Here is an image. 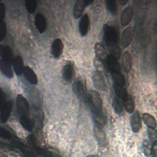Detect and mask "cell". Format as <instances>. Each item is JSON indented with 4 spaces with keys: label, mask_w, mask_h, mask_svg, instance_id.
Segmentation results:
<instances>
[{
    "label": "cell",
    "mask_w": 157,
    "mask_h": 157,
    "mask_svg": "<svg viewBox=\"0 0 157 157\" xmlns=\"http://www.w3.org/2000/svg\"><path fill=\"white\" fill-rule=\"evenodd\" d=\"M0 57L6 61L12 62L13 57L11 48L7 45L0 44Z\"/></svg>",
    "instance_id": "obj_16"
},
{
    "label": "cell",
    "mask_w": 157,
    "mask_h": 157,
    "mask_svg": "<svg viewBox=\"0 0 157 157\" xmlns=\"http://www.w3.org/2000/svg\"><path fill=\"white\" fill-rule=\"evenodd\" d=\"M107 10L110 13L115 15L117 13V5L115 0H105Z\"/></svg>",
    "instance_id": "obj_31"
},
{
    "label": "cell",
    "mask_w": 157,
    "mask_h": 157,
    "mask_svg": "<svg viewBox=\"0 0 157 157\" xmlns=\"http://www.w3.org/2000/svg\"><path fill=\"white\" fill-rule=\"evenodd\" d=\"M113 88L117 96L121 100L124 101L128 99L129 94L124 86L115 83L113 85Z\"/></svg>",
    "instance_id": "obj_24"
},
{
    "label": "cell",
    "mask_w": 157,
    "mask_h": 157,
    "mask_svg": "<svg viewBox=\"0 0 157 157\" xmlns=\"http://www.w3.org/2000/svg\"><path fill=\"white\" fill-rule=\"evenodd\" d=\"M13 144L15 148H18L23 154L25 157H35L34 153L31 150V149H29V148L21 142L13 140Z\"/></svg>",
    "instance_id": "obj_19"
},
{
    "label": "cell",
    "mask_w": 157,
    "mask_h": 157,
    "mask_svg": "<svg viewBox=\"0 0 157 157\" xmlns=\"http://www.w3.org/2000/svg\"><path fill=\"white\" fill-rule=\"evenodd\" d=\"M5 101H6L5 94L0 87V110L2 109L4 104L5 103Z\"/></svg>",
    "instance_id": "obj_42"
},
{
    "label": "cell",
    "mask_w": 157,
    "mask_h": 157,
    "mask_svg": "<svg viewBox=\"0 0 157 157\" xmlns=\"http://www.w3.org/2000/svg\"><path fill=\"white\" fill-rule=\"evenodd\" d=\"M84 1H85V4L86 6H88L91 4L94 1V0H84Z\"/></svg>",
    "instance_id": "obj_43"
},
{
    "label": "cell",
    "mask_w": 157,
    "mask_h": 157,
    "mask_svg": "<svg viewBox=\"0 0 157 157\" xmlns=\"http://www.w3.org/2000/svg\"><path fill=\"white\" fill-rule=\"evenodd\" d=\"M74 66L71 62H67L63 68V78L66 82H71L74 75Z\"/></svg>",
    "instance_id": "obj_15"
},
{
    "label": "cell",
    "mask_w": 157,
    "mask_h": 157,
    "mask_svg": "<svg viewBox=\"0 0 157 157\" xmlns=\"http://www.w3.org/2000/svg\"><path fill=\"white\" fill-rule=\"evenodd\" d=\"M1 1V0H0V1Z\"/></svg>",
    "instance_id": "obj_48"
},
{
    "label": "cell",
    "mask_w": 157,
    "mask_h": 157,
    "mask_svg": "<svg viewBox=\"0 0 157 157\" xmlns=\"http://www.w3.org/2000/svg\"><path fill=\"white\" fill-rule=\"evenodd\" d=\"M132 56L129 51H125L122 56L121 66L125 72H129L132 66Z\"/></svg>",
    "instance_id": "obj_13"
},
{
    "label": "cell",
    "mask_w": 157,
    "mask_h": 157,
    "mask_svg": "<svg viewBox=\"0 0 157 157\" xmlns=\"http://www.w3.org/2000/svg\"><path fill=\"white\" fill-rule=\"evenodd\" d=\"M147 133L151 144L153 145L157 143V131L155 128H148Z\"/></svg>",
    "instance_id": "obj_32"
},
{
    "label": "cell",
    "mask_w": 157,
    "mask_h": 157,
    "mask_svg": "<svg viewBox=\"0 0 157 157\" xmlns=\"http://www.w3.org/2000/svg\"><path fill=\"white\" fill-rule=\"evenodd\" d=\"M109 51L110 52V55L115 57L116 58L118 59L120 57V50L119 47L117 45V44L109 47Z\"/></svg>",
    "instance_id": "obj_35"
},
{
    "label": "cell",
    "mask_w": 157,
    "mask_h": 157,
    "mask_svg": "<svg viewBox=\"0 0 157 157\" xmlns=\"http://www.w3.org/2000/svg\"><path fill=\"white\" fill-rule=\"evenodd\" d=\"M94 134L95 136L96 139L97 140L98 142L102 146L105 145L107 142V138L106 135L104 133V131L101 128V126L96 124L93 129Z\"/></svg>",
    "instance_id": "obj_14"
},
{
    "label": "cell",
    "mask_w": 157,
    "mask_h": 157,
    "mask_svg": "<svg viewBox=\"0 0 157 157\" xmlns=\"http://www.w3.org/2000/svg\"><path fill=\"white\" fill-rule=\"evenodd\" d=\"M6 6L3 2H0V23L3 21L5 16Z\"/></svg>",
    "instance_id": "obj_40"
},
{
    "label": "cell",
    "mask_w": 157,
    "mask_h": 157,
    "mask_svg": "<svg viewBox=\"0 0 157 157\" xmlns=\"http://www.w3.org/2000/svg\"><path fill=\"white\" fill-rule=\"evenodd\" d=\"M25 77L26 79L31 84L33 85H36L37 83V78L33 71L32 69H31L28 66H25L24 67L23 72Z\"/></svg>",
    "instance_id": "obj_22"
},
{
    "label": "cell",
    "mask_w": 157,
    "mask_h": 157,
    "mask_svg": "<svg viewBox=\"0 0 157 157\" xmlns=\"http://www.w3.org/2000/svg\"><path fill=\"white\" fill-rule=\"evenodd\" d=\"M85 7L86 6L84 0L77 1L73 9V15L75 19H78L82 16Z\"/></svg>",
    "instance_id": "obj_20"
},
{
    "label": "cell",
    "mask_w": 157,
    "mask_h": 157,
    "mask_svg": "<svg viewBox=\"0 0 157 157\" xmlns=\"http://www.w3.org/2000/svg\"><path fill=\"white\" fill-rule=\"evenodd\" d=\"M119 1V2L120 4L121 5V6H123V5H125L128 3V2L129 1V0H118Z\"/></svg>",
    "instance_id": "obj_44"
},
{
    "label": "cell",
    "mask_w": 157,
    "mask_h": 157,
    "mask_svg": "<svg viewBox=\"0 0 157 157\" xmlns=\"http://www.w3.org/2000/svg\"><path fill=\"white\" fill-rule=\"evenodd\" d=\"M92 80L94 86L99 90L105 91L107 89V84L105 78L99 71H94L91 75Z\"/></svg>",
    "instance_id": "obj_4"
},
{
    "label": "cell",
    "mask_w": 157,
    "mask_h": 157,
    "mask_svg": "<svg viewBox=\"0 0 157 157\" xmlns=\"http://www.w3.org/2000/svg\"><path fill=\"white\" fill-rule=\"evenodd\" d=\"M0 137L5 139H10L12 138L10 132L6 129L0 127Z\"/></svg>",
    "instance_id": "obj_38"
},
{
    "label": "cell",
    "mask_w": 157,
    "mask_h": 157,
    "mask_svg": "<svg viewBox=\"0 0 157 157\" xmlns=\"http://www.w3.org/2000/svg\"><path fill=\"white\" fill-rule=\"evenodd\" d=\"M35 25L38 30V31L40 33H43L47 28V23L46 20L44 16L40 13H37L35 16Z\"/></svg>",
    "instance_id": "obj_18"
},
{
    "label": "cell",
    "mask_w": 157,
    "mask_h": 157,
    "mask_svg": "<svg viewBox=\"0 0 157 157\" xmlns=\"http://www.w3.org/2000/svg\"><path fill=\"white\" fill-rule=\"evenodd\" d=\"M21 124L23 127L28 131H32L33 130V123L31 119L28 115H21L20 118Z\"/></svg>",
    "instance_id": "obj_30"
},
{
    "label": "cell",
    "mask_w": 157,
    "mask_h": 157,
    "mask_svg": "<svg viewBox=\"0 0 157 157\" xmlns=\"http://www.w3.org/2000/svg\"><path fill=\"white\" fill-rule=\"evenodd\" d=\"M85 157H99V156L97 155H89V156H87Z\"/></svg>",
    "instance_id": "obj_47"
},
{
    "label": "cell",
    "mask_w": 157,
    "mask_h": 157,
    "mask_svg": "<svg viewBox=\"0 0 157 157\" xmlns=\"http://www.w3.org/2000/svg\"><path fill=\"white\" fill-rule=\"evenodd\" d=\"M150 157H157V143L151 145Z\"/></svg>",
    "instance_id": "obj_41"
},
{
    "label": "cell",
    "mask_w": 157,
    "mask_h": 157,
    "mask_svg": "<svg viewBox=\"0 0 157 157\" xmlns=\"http://www.w3.org/2000/svg\"><path fill=\"white\" fill-rule=\"evenodd\" d=\"M35 150L36 151V152L38 154H40V155H42L45 157H60L58 154H56L54 152L46 150L41 148L39 147H37Z\"/></svg>",
    "instance_id": "obj_33"
},
{
    "label": "cell",
    "mask_w": 157,
    "mask_h": 157,
    "mask_svg": "<svg viewBox=\"0 0 157 157\" xmlns=\"http://www.w3.org/2000/svg\"><path fill=\"white\" fill-rule=\"evenodd\" d=\"M10 63L2 59H0V69L3 73L8 78H12L13 77V71L12 69Z\"/></svg>",
    "instance_id": "obj_21"
},
{
    "label": "cell",
    "mask_w": 157,
    "mask_h": 157,
    "mask_svg": "<svg viewBox=\"0 0 157 157\" xmlns=\"http://www.w3.org/2000/svg\"><path fill=\"white\" fill-rule=\"evenodd\" d=\"M73 90L77 96L82 101H84L86 103L88 102V93L86 91L85 83L81 78H77L76 80L74 81L73 85Z\"/></svg>",
    "instance_id": "obj_3"
},
{
    "label": "cell",
    "mask_w": 157,
    "mask_h": 157,
    "mask_svg": "<svg viewBox=\"0 0 157 157\" xmlns=\"http://www.w3.org/2000/svg\"><path fill=\"white\" fill-rule=\"evenodd\" d=\"M7 31V27L6 23L2 21L0 23V41L2 40L6 36Z\"/></svg>",
    "instance_id": "obj_37"
},
{
    "label": "cell",
    "mask_w": 157,
    "mask_h": 157,
    "mask_svg": "<svg viewBox=\"0 0 157 157\" xmlns=\"http://www.w3.org/2000/svg\"><path fill=\"white\" fill-rule=\"evenodd\" d=\"M132 28L131 26L126 28L121 34V43L123 47H128L131 43L132 40Z\"/></svg>",
    "instance_id": "obj_11"
},
{
    "label": "cell",
    "mask_w": 157,
    "mask_h": 157,
    "mask_svg": "<svg viewBox=\"0 0 157 157\" xmlns=\"http://www.w3.org/2000/svg\"><path fill=\"white\" fill-rule=\"evenodd\" d=\"M107 67L110 72H121V66L118 59L112 55H108L105 61Z\"/></svg>",
    "instance_id": "obj_10"
},
{
    "label": "cell",
    "mask_w": 157,
    "mask_h": 157,
    "mask_svg": "<svg viewBox=\"0 0 157 157\" xmlns=\"http://www.w3.org/2000/svg\"><path fill=\"white\" fill-rule=\"evenodd\" d=\"M154 31L156 32V33H157V23L155 24V27H154Z\"/></svg>",
    "instance_id": "obj_46"
},
{
    "label": "cell",
    "mask_w": 157,
    "mask_h": 157,
    "mask_svg": "<svg viewBox=\"0 0 157 157\" xmlns=\"http://www.w3.org/2000/svg\"><path fill=\"white\" fill-rule=\"evenodd\" d=\"M12 107H13V102L11 100L8 101L4 104L2 109H1V113H0V120L2 122L6 123L8 120L10 115Z\"/></svg>",
    "instance_id": "obj_7"
},
{
    "label": "cell",
    "mask_w": 157,
    "mask_h": 157,
    "mask_svg": "<svg viewBox=\"0 0 157 157\" xmlns=\"http://www.w3.org/2000/svg\"><path fill=\"white\" fill-rule=\"evenodd\" d=\"M25 5L28 12L29 13H33L35 12L37 7L36 0H25Z\"/></svg>",
    "instance_id": "obj_34"
},
{
    "label": "cell",
    "mask_w": 157,
    "mask_h": 157,
    "mask_svg": "<svg viewBox=\"0 0 157 157\" xmlns=\"http://www.w3.org/2000/svg\"><path fill=\"white\" fill-rule=\"evenodd\" d=\"M133 17V9L131 6H128L123 11L121 18L120 23L123 27L126 26L131 21Z\"/></svg>",
    "instance_id": "obj_9"
},
{
    "label": "cell",
    "mask_w": 157,
    "mask_h": 157,
    "mask_svg": "<svg viewBox=\"0 0 157 157\" xmlns=\"http://www.w3.org/2000/svg\"><path fill=\"white\" fill-rule=\"evenodd\" d=\"M112 78L115 84L124 86L126 84V80L124 75L121 72H111Z\"/></svg>",
    "instance_id": "obj_28"
},
{
    "label": "cell",
    "mask_w": 157,
    "mask_h": 157,
    "mask_svg": "<svg viewBox=\"0 0 157 157\" xmlns=\"http://www.w3.org/2000/svg\"><path fill=\"white\" fill-rule=\"evenodd\" d=\"M123 102L124 108L125 110L129 113H132L134 111V107H135V104L133 98L129 95L128 99Z\"/></svg>",
    "instance_id": "obj_29"
},
{
    "label": "cell",
    "mask_w": 157,
    "mask_h": 157,
    "mask_svg": "<svg viewBox=\"0 0 157 157\" xmlns=\"http://www.w3.org/2000/svg\"><path fill=\"white\" fill-rule=\"evenodd\" d=\"M103 39L108 47L117 44L118 33L116 29L108 24L103 26Z\"/></svg>",
    "instance_id": "obj_1"
},
{
    "label": "cell",
    "mask_w": 157,
    "mask_h": 157,
    "mask_svg": "<svg viewBox=\"0 0 157 157\" xmlns=\"http://www.w3.org/2000/svg\"><path fill=\"white\" fill-rule=\"evenodd\" d=\"M94 52L96 54V58L104 62L108 56L107 53L104 46L99 42L95 44Z\"/></svg>",
    "instance_id": "obj_17"
},
{
    "label": "cell",
    "mask_w": 157,
    "mask_h": 157,
    "mask_svg": "<svg viewBox=\"0 0 157 157\" xmlns=\"http://www.w3.org/2000/svg\"><path fill=\"white\" fill-rule=\"evenodd\" d=\"M90 26V19L88 14L82 15L78 23V30L80 34L82 36H85L87 34Z\"/></svg>",
    "instance_id": "obj_8"
},
{
    "label": "cell",
    "mask_w": 157,
    "mask_h": 157,
    "mask_svg": "<svg viewBox=\"0 0 157 157\" xmlns=\"http://www.w3.org/2000/svg\"><path fill=\"white\" fill-rule=\"evenodd\" d=\"M88 104L91 109V112H103L102 101L100 94L94 90H91L88 92Z\"/></svg>",
    "instance_id": "obj_2"
},
{
    "label": "cell",
    "mask_w": 157,
    "mask_h": 157,
    "mask_svg": "<svg viewBox=\"0 0 157 157\" xmlns=\"http://www.w3.org/2000/svg\"><path fill=\"white\" fill-rule=\"evenodd\" d=\"M17 107L20 115H28L29 113V105L27 99L21 94H18L16 99Z\"/></svg>",
    "instance_id": "obj_5"
},
{
    "label": "cell",
    "mask_w": 157,
    "mask_h": 157,
    "mask_svg": "<svg viewBox=\"0 0 157 157\" xmlns=\"http://www.w3.org/2000/svg\"><path fill=\"white\" fill-rule=\"evenodd\" d=\"M92 114L97 125L101 126L106 123V117L103 113V112H93Z\"/></svg>",
    "instance_id": "obj_25"
},
{
    "label": "cell",
    "mask_w": 157,
    "mask_h": 157,
    "mask_svg": "<svg viewBox=\"0 0 157 157\" xmlns=\"http://www.w3.org/2000/svg\"><path fill=\"white\" fill-rule=\"evenodd\" d=\"M0 157H8L6 155L2 153H1L0 152Z\"/></svg>",
    "instance_id": "obj_45"
},
{
    "label": "cell",
    "mask_w": 157,
    "mask_h": 157,
    "mask_svg": "<svg viewBox=\"0 0 157 157\" xmlns=\"http://www.w3.org/2000/svg\"><path fill=\"white\" fill-rule=\"evenodd\" d=\"M143 120L145 124L148 127L151 128H155L156 126V121L155 118L150 114L144 113L142 115Z\"/></svg>",
    "instance_id": "obj_27"
},
{
    "label": "cell",
    "mask_w": 157,
    "mask_h": 157,
    "mask_svg": "<svg viewBox=\"0 0 157 157\" xmlns=\"http://www.w3.org/2000/svg\"><path fill=\"white\" fill-rule=\"evenodd\" d=\"M27 142L29 144V145L33 148L34 149H35L37 146V144H36V138L34 136V135L33 134H31L28 136V139H27Z\"/></svg>",
    "instance_id": "obj_39"
},
{
    "label": "cell",
    "mask_w": 157,
    "mask_h": 157,
    "mask_svg": "<svg viewBox=\"0 0 157 157\" xmlns=\"http://www.w3.org/2000/svg\"><path fill=\"white\" fill-rule=\"evenodd\" d=\"M12 64L15 72L17 75H21L24 69V64L22 58L20 56H17L12 60Z\"/></svg>",
    "instance_id": "obj_23"
},
{
    "label": "cell",
    "mask_w": 157,
    "mask_h": 157,
    "mask_svg": "<svg viewBox=\"0 0 157 157\" xmlns=\"http://www.w3.org/2000/svg\"><path fill=\"white\" fill-rule=\"evenodd\" d=\"M151 144L150 142V141H148V140L145 139L143 141L142 143V147H143V150L144 151V153L146 156L150 155V150H151Z\"/></svg>",
    "instance_id": "obj_36"
},
{
    "label": "cell",
    "mask_w": 157,
    "mask_h": 157,
    "mask_svg": "<svg viewBox=\"0 0 157 157\" xmlns=\"http://www.w3.org/2000/svg\"><path fill=\"white\" fill-rule=\"evenodd\" d=\"M113 105L115 112L117 115H122L123 114L124 109L123 102H122V100H121L117 96H116L113 100Z\"/></svg>",
    "instance_id": "obj_26"
},
{
    "label": "cell",
    "mask_w": 157,
    "mask_h": 157,
    "mask_svg": "<svg viewBox=\"0 0 157 157\" xmlns=\"http://www.w3.org/2000/svg\"><path fill=\"white\" fill-rule=\"evenodd\" d=\"M63 44L62 40L60 39H55L52 45L51 48V52L52 55L55 58H58L61 56L63 50Z\"/></svg>",
    "instance_id": "obj_12"
},
{
    "label": "cell",
    "mask_w": 157,
    "mask_h": 157,
    "mask_svg": "<svg viewBox=\"0 0 157 157\" xmlns=\"http://www.w3.org/2000/svg\"><path fill=\"white\" fill-rule=\"evenodd\" d=\"M130 124L134 132L137 133L139 131L142 126V121L140 113L136 110L132 112L130 118Z\"/></svg>",
    "instance_id": "obj_6"
}]
</instances>
